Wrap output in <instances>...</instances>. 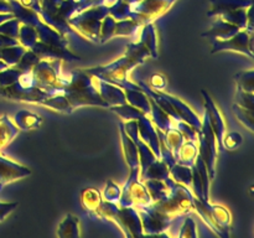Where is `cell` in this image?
I'll use <instances>...</instances> for the list:
<instances>
[{
    "label": "cell",
    "mask_w": 254,
    "mask_h": 238,
    "mask_svg": "<svg viewBox=\"0 0 254 238\" xmlns=\"http://www.w3.org/2000/svg\"><path fill=\"white\" fill-rule=\"evenodd\" d=\"M150 57L148 50L141 42L133 41L127 47V52L123 57L116 60L107 66L96 67V68L87 69V73L104 79V81L118 83V82L128 79V74L134 67L144 63L145 59Z\"/></svg>",
    "instance_id": "6da1fadb"
},
{
    "label": "cell",
    "mask_w": 254,
    "mask_h": 238,
    "mask_svg": "<svg viewBox=\"0 0 254 238\" xmlns=\"http://www.w3.org/2000/svg\"><path fill=\"white\" fill-rule=\"evenodd\" d=\"M73 109L83 106H98L108 108L94 86V77L87 72H71V82L61 89Z\"/></svg>",
    "instance_id": "7a4b0ae2"
},
{
    "label": "cell",
    "mask_w": 254,
    "mask_h": 238,
    "mask_svg": "<svg viewBox=\"0 0 254 238\" xmlns=\"http://www.w3.org/2000/svg\"><path fill=\"white\" fill-rule=\"evenodd\" d=\"M109 14V6L107 5H94L87 7L67 19L71 27L76 29L79 34L93 42H99L101 25L104 16Z\"/></svg>",
    "instance_id": "3957f363"
},
{
    "label": "cell",
    "mask_w": 254,
    "mask_h": 238,
    "mask_svg": "<svg viewBox=\"0 0 254 238\" xmlns=\"http://www.w3.org/2000/svg\"><path fill=\"white\" fill-rule=\"evenodd\" d=\"M102 218L113 221L127 237L144 236L140 216L134 207H121L118 203L102 202Z\"/></svg>",
    "instance_id": "277c9868"
},
{
    "label": "cell",
    "mask_w": 254,
    "mask_h": 238,
    "mask_svg": "<svg viewBox=\"0 0 254 238\" xmlns=\"http://www.w3.org/2000/svg\"><path fill=\"white\" fill-rule=\"evenodd\" d=\"M150 207L156 212L174 220L176 217L192 212L193 193L190 188L176 182L168 198L153 202Z\"/></svg>",
    "instance_id": "5b68a950"
},
{
    "label": "cell",
    "mask_w": 254,
    "mask_h": 238,
    "mask_svg": "<svg viewBox=\"0 0 254 238\" xmlns=\"http://www.w3.org/2000/svg\"><path fill=\"white\" fill-rule=\"evenodd\" d=\"M193 211L205 221L206 226L220 237H230L232 216L231 212L220 205H212L210 201H201L193 196Z\"/></svg>",
    "instance_id": "8992f818"
},
{
    "label": "cell",
    "mask_w": 254,
    "mask_h": 238,
    "mask_svg": "<svg viewBox=\"0 0 254 238\" xmlns=\"http://www.w3.org/2000/svg\"><path fill=\"white\" fill-rule=\"evenodd\" d=\"M175 1L176 0H141L129 4V19L140 22L141 25L154 22L156 19L163 16Z\"/></svg>",
    "instance_id": "52a82bcc"
},
{
    "label": "cell",
    "mask_w": 254,
    "mask_h": 238,
    "mask_svg": "<svg viewBox=\"0 0 254 238\" xmlns=\"http://www.w3.org/2000/svg\"><path fill=\"white\" fill-rule=\"evenodd\" d=\"M118 205L121 207H134L135 210H143L153 205V200L145 183L139 178H135V180L127 181L126 185L123 186Z\"/></svg>",
    "instance_id": "ba28073f"
},
{
    "label": "cell",
    "mask_w": 254,
    "mask_h": 238,
    "mask_svg": "<svg viewBox=\"0 0 254 238\" xmlns=\"http://www.w3.org/2000/svg\"><path fill=\"white\" fill-rule=\"evenodd\" d=\"M212 54L220 51H236L245 54L253 59V34H250L246 30H241L235 36L227 40H213Z\"/></svg>",
    "instance_id": "9c48e42d"
},
{
    "label": "cell",
    "mask_w": 254,
    "mask_h": 238,
    "mask_svg": "<svg viewBox=\"0 0 254 238\" xmlns=\"http://www.w3.org/2000/svg\"><path fill=\"white\" fill-rule=\"evenodd\" d=\"M0 97L12 99V101L41 104V102L49 97V93L39 87L24 88L17 82H15L14 84H10V86L0 87Z\"/></svg>",
    "instance_id": "30bf717a"
},
{
    "label": "cell",
    "mask_w": 254,
    "mask_h": 238,
    "mask_svg": "<svg viewBox=\"0 0 254 238\" xmlns=\"http://www.w3.org/2000/svg\"><path fill=\"white\" fill-rule=\"evenodd\" d=\"M201 94H202L203 99H205V107H206L205 114L207 116L211 128H212L213 133H215L216 135L218 151H223L225 150V148H223V136H225V133H226L225 119H223L220 109H218V107L216 106L215 101H213L212 97L208 94V92L205 91V89H201Z\"/></svg>",
    "instance_id": "8fae6325"
},
{
    "label": "cell",
    "mask_w": 254,
    "mask_h": 238,
    "mask_svg": "<svg viewBox=\"0 0 254 238\" xmlns=\"http://www.w3.org/2000/svg\"><path fill=\"white\" fill-rule=\"evenodd\" d=\"M150 206L143 210H138L144 235H166V231L169 230L174 220L156 212Z\"/></svg>",
    "instance_id": "7c38bea8"
},
{
    "label": "cell",
    "mask_w": 254,
    "mask_h": 238,
    "mask_svg": "<svg viewBox=\"0 0 254 238\" xmlns=\"http://www.w3.org/2000/svg\"><path fill=\"white\" fill-rule=\"evenodd\" d=\"M116 84L121 87V88H123L124 93H126L127 103L133 106L134 108L139 109L141 113H144L146 117L150 118V98H149L145 92H143V89L138 84L133 83L129 79H124V81L118 82Z\"/></svg>",
    "instance_id": "4fadbf2b"
},
{
    "label": "cell",
    "mask_w": 254,
    "mask_h": 238,
    "mask_svg": "<svg viewBox=\"0 0 254 238\" xmlns=\"http://www.w3.org/2000/svg\"><path fill=\"white\" fill-rule=\"evenodd\" d=\"M119 131H121V141L122 148H123L124 158H126L127 164H128L129 166V170H130L128 181L135 180V178H139V173H140L138 148H136L134 141L129 138V135L126 133V130H124L123 123L119 124Z\"/></svg>",
    "instance_id": "5bb4252c"
},
{
    "label": "cell",
    "mask_w": 254,
    "mask_h": 238,
    "mask_svg": "<svg viewBox=\"0 0 254 238\" xmlns=\"http://www.w3.org/2000/svg\"><path fill=\"white\" fill-rule=\"evenodd\" d=\"M31 175V170L19 163L0 156V190L5 185Z\"/></svg>",
    "instance_id": "9a60e30c"
},
{
    "label": "cell",
    "mask_w": 254,
    "mask_h": 238,
    "mask_svg": "<svg viewBox=\"0 0 254 238\" xmlns=\"http://www.w3.org/2000/svg\"><path fill=\"white\" fill-rule=\"evenodd\" d=\"M94 86H96L99 96L107 103L108 108L109 107L121 106V104L127 103L126 93H124L123 88H121L117 84L94 77Z\"/></svg>",
    "instance_id": "2e32d148"
},
{
    "label": "cell",
    "mask_w": 254,
    "mask_h": 238,
    "mask_svg": "<svg viewBox=\"0 0 254 238\" xmlns=\"http://www.w3.org/2000/svg\"><path fill=\"white\" fill-rule=\"evenodd\" d=\"M135 120L138 121L139 135H140L141 140L148 144V146L155 154L156 158L160 159V141H159L158 133H156L155 126L153 125L151 119L144 113H140Z\"/></svg>",
    "instance_id": "e0dca14e"
},
{
    "label": "cell",
    "mask_w": 254,
    "mask_h": 238,
    "mask_svg": "<svg viewBox=\"0 0 254 238\" xmlns=\"http://www.w3.org/2000/svg\"><path fill=\"white\" fill-rule=\"evenodd\" d=\"M31 51L35 55L39 56L40 60H47V61H52V60H66V61H77L79 60L78 56L72 54L68 49H61V47L50 46V45L44 44V42L37 40L36 44L32 46Z\"/></svg>",
    "instance_id": "ac0fdd59"
},
{
    "label": "cell",
    "mask_w": 254,
    "mask_h": 238,
    "mask_svg": "<svg viewBox=\"0 0 254 238\" xmlns=\"http://www.w3.org/2000/svg\"><path fill=\"white\" fill-rule=\"evenodd\" d=\"M160 93H161V96H163L164 98H165L166 101L171 104V107L175 109L176 113L179 114V117H180V118L183 119L185 123H188L189 125L192 126L196 131L201 130V124H202V120L198 118L197 114H196L195 112H193L192 109H191L190 107L185 103V102H183L181 99H179L178 97H175V96L164 93L163 91H161Z\"/></svg>",
    "instance_id": "d6986e66"
},
{
    "label": "cell",
    "mask_w": 254,
    "mask_h": 238,
    "mask_svg": "<svg viewBox=\"0 0 254 238\" xmlns=\"http://www.w3.org/2000/svg\"><path fill=\"white\" fill-rule=\"evenodd\" d=\"M32 27L36 30L39 41L44 42V44L46 45H50V46L61 47V49H67V46H68V40H67V37H64V35L60 34L57 30H55L54 27L47 25L46 22L42 21L41 19H40Z\"/></svg>",
    "instance_id": "ffe728a7"
},
{
    "label": "cell",
    "mask_w": 254,
    "mask_h": 238,
    "mask_svg": "<svg viewBox=\"0 0 254 238\" xmlns=\"http://www.w3.org/2000/svg\"><path fill=\"white\" fill-rule=\"evenodd\" d=\"M102 197L101 192L97 188H84L81 192V203L87 213L92 218H102Z\"/></svg>",
    "instance_id": "44dd1931"
},
{
    "label": "cell",
    "mask_w": 254,
    "mask_h": 238,
    "mask_svg": "<svg viewBox=\"0 0 254 238\" xmlns=\"http://www.w3.org/2000/svg\"><path fill=\"white\" fill-rule=\"evenodd\" d=\"M238 31H241L240 27L235 26V25L230 24L227 21H223L220 17H216L212 26L210 27V30L203 32L202 37L210 39V41H213V40L221 41V40H227L230 37L235 36Z\"/></svg>",
    "instance_id": "7402d4cb"
},
{
    "label": "cell",
    "mask_w": 254,
    "mask_h": 238,
    "mask_svg": "<svg viewBox=\"0 0 254 238\" xmlns=\"http://www.w3.org/2000/svg\"><path fill=\"white\" fill-rule=\"evenodd\" d=\"M253 0H211L208 16H220L221 14L241 9V7L252 6Z\"/></svg>",
    "instance_id": "603a6c76"
},
{
    "label": "cell",
    "mask_w": 254,
    "mask_h": 238,
    "mask_svg": "<svg viewBox=\"0 0 254 238\" xmlns=\"http://www.w3.org/2000/svg\"><path fill=\"white\" fill-rule=\"evenodd\" d=\"M136 41L141 42L146 47L151 59H158V37H156V29L154 26V22L144 24L141 26Z\"/></svg>",
    "instance_id": "cb8c5ba5"
},
{
    "label": "cell",
    "mask_w": 254,
    "mask_h": 238,
    "mask_svg": "<svg viewBox=\"0 0 254 238\" xmlns=\"http://www.w3.org/2000/svg\"><path fill=\"white\" fill-rule=\"evenodd\" d=\"M56 236L60 238H78L81 237V223L77 216L67 213L57 227Z\"/></svg>",
    "instance_id": "d4e9b609"
},
{
    "label": "cell",
    "mask_w": 254,
    "mask_h": 238,
    "mask_svg": "<svg viewBox=\"0 0 254 238\" xmlns=\"http://www.w3.org/2000/svg\"><path fill=\"white\" fill-rule=\"evenodd\" d=\"M143 182L145 183L153 202H158V201L168 198L173 191L174 185L176 183L174 180L169 181V182L163 180H145Z\"/></svg>",
    "instance_id": "484cf974"
},
{
    "label": "cell",
    "mask_w": 254,
    "mask_h": 238,
    "mask_svg": "<svg viewBox=\"0 0 254 238\" xmlns=\"http://www.w3.org/2000/svg\"><path fill=\"white\" fill-rule=\"evenodd\" d=\"M198 155V145L197 141H191V140H185L181 146L179 148L178 153L175 155L176 163L181 164V165L189 166V168H192L195 165L196 158Z\"/></svg>",
    "instance_id": "4316f807"
},
{
    "label": "cell",
    "mask_w": 254,
    "mask_h": 238,
    "mask_svg": "<svg viewBox=\"0 0 254 238\" xmlns=\"http://www.w3.org/2000/svg\"><path fill=\"white\" fill-rule=\"evenodd\" d=\"M140 181L145 180H163V181H171L173 178L170 175V170L166 163L161 159H156L150 166L145 170V173L139 178Z\"/></svg>",
    "instance_id": "83f0119b"
},
{
    "label": "cell",
    "mask_w": 254,
    "mask_h": 238,
    "mask_svg": "<svg viewBox=\"0 0 254 238\" xmlns=\"http://www.w3.org/2000/svg\"><path fill=\"white\" fill-rule=\"evenodd\" d=\"M149 98H150V104H151L150 119L153 123H155L156 128L161 129L163 131L168 130V129L170 128H176V125H178V123L180 120L178 121L175 120V119L171 118L169 114H166L165 112H164L163 109H161L160 107L154 102V99L151 98V97H149Z\"/></svg>",
    "instance_id": "f1b7e54d"
},
{
    "label": "cell",
    "mask_w": 254,
    "mask_h": 238,
    "mask_svg": "<svg viewBox=\"0 0 254 238\" xmlns=\"http://www.w3.org/2000/svg\"><path fill=\"white\" fill-rule=\"evenodd\" d=\"M44 119L36 113H32V112L26 111V109H22V111L17 112L14 116V121L15 125L20 129V130H35V129L39 128L42 124Z\"/></svg>",
    "instance_id": "f546056e"
},
{
    "label": "cell",
    "mask_w": 254,
    "mask_h": 238,
    "mask_svg": "<svg viewBox=\"0 0 254 238\" xmlns=\"http://www.w3.org/2000/svg\"><path fill=\"white\" fill-rule=\"evenodd\" d=\"M20 129L11 121L7 116L0 118V150L6 148L17 136Z\"/></svg>",
    "instance_id": "4dcf8cb0"
},
{
    "label": "cell",
    "mask_w": 254,
    "mask_h": 238,
    "mask_svg": "<svg viewBox=\"0 0 254 238\" xmlns=\"http://www.w3.org/2000/svg\"><path fill=\"white\" fill-rule=\"evenodd\" d=\"M143 25L140 22H136L131 19H124V20H117L116 21V29H114L113 37H133V39H138L139 31H140Z\"/></svg>",
    "instance_id": "1f68e13d"
},
{
    "label": "cell",
    "mask_w": 254,
    "mask_h": 238,
    "mask_svg": "<svg viewBox=\"0 0 254 238\" xmlns=\"http://www.w3.org/2000/svg\"><path fill=\"white\" fill-rule=\"evenodd\" d=\"M170 175L175 182L181 183L191 190V182H192V169L189 166L181 165V164L175 163L173 166L169 168Z\"/></svg>",
    "instance_id": "d6a6232c"
},
{
    "label": "cell",
    "mask_w": 254,
    "mask_h": 238,
    "mask_svg": "<svg viewBox=\"0 0 254 238\" xmlns=\"http://www.w3.org/2000/svg\"><path fill=\"white\" fill-rule=\"evenodd\" d=\"M41 106L50 107V108L55 109V111L62 112V113H72L74 111L73 107L71 106L69 101L64 93H56L52 96L47 97L45 101L41 102Z\"/></svg>",
    "instance_id": "836d02e7"
},
{
    "label": "cell",
    "mask_w": 254,
    "mask_h": 238,
    "mask_svg": "<svg viewBox=\"0 0 254 238\" xmlns=\"http://www.w3.org/2000/svg\"><path fill=\"white\" fill-rule=\"evenodd\" d=\"M163 140L165 143V145L168 146L169 150L173 153L174 158H175L176 153H178L179 148L181 146V144L186 140L184 134L179 130L178 128H170L168 130L163 131Z\"/></svg>",
    "instance_id": "e575fe53"
},
{
    "label": "cell",
    "mask_w": 254,
    "mask_h": 238,
    "mask_svg": "<svg viewBox=\"0 0 254 238\" xmlns=\"http://www.w3.org/2000/svg\"><path fill=\"white\" fill-rule=\"evenodd\" d=\"M26 50L27 49H25L20 44L14 45V46L2 47V49H0V60H2L9 67H12L20 61Z\"/></svg>",
    "instance_id": "d590c367"
},
{
    "label": "cell",
    "mask_w": 254,
    "mask_h": 238,
    "mask_svg": "<svg viewBox=\"0 0 254 238\" xmlns=\"http://www.w3.org/2000/svg\"><path fill=\"white\" fill-rule=\"evenodd\" d=\"M37 32L36 30L32 26L26 24H20L19 27V35H17V41L20 45L25 47L27 50H31L32 46L36 44L37 41Z\"/></svg>",
    "instance_id": "8d00e7d4"
},
{
    "label": "cell",
    "mask_w": 254,
    "mask_h": 238,
    "mask_svg": "<svg viewBox=\"0 0 254 238\" xmlns=\"http://www.w3.org/2000/svg\"><path fill=\"white\" fill-rule=\"evenodd\" d=\"M236 83H237V89L245 92H251L253 93L254 91V71H243L236 74Z\"/></svg>",
    "instance_id": "74e56055"
},
{
    "label": "cell",
    "mask_w": 254,
    "mask_h": 238,
    "mask_svg": "<svg viewBox=\"0 0 254 238\" xmlns=\"http://www.w3.org/2000/svg\"><path fill=\"white\" fill-rule=\"evenodd\" d=\"M233 113L236 114V117L238 118V120L246 126L250 131L254 130L253 126V111L252 109L245 108V107L240 106V104L235 103L233 104Z\"/></svg>",
    "instance_id": "f35d334b"
},
{
    "label": "cell",
    "mask_w": 254,
    "mask_h": 238,
    "mask_svg": "<svg viewBox=\"0 0 254 238\" xmlns=\"http://www.w3.org/2000/svg\"><path fill=\"white\" fill-rule=\"evenodd\" d=\"M116 21L117 20L111 14L104 16V19L102 20L101 35H99V42L101 44H104V42H107L113 37L114 29H116Z\"/></svg>",
    "instance_id": "ab89813d"
},
{
    "label": "cell",
    "mask_w": 254,
    "mask_h": 238,
    "mask_svg": "<svg viewBox=\"0 0 254 238\" xmlns=\"http://www.w3.org/2000/svg\"><path fill=\"white\" fill-rule=\"evenodd\" d=\"M39 61L40 59L37 55H35L31 50H26L25 54L22 55L21 59H20V61L12 67H15V68L20 72H27V71H31V69L35 67V64H36Z\"/></svg>",
    "instance_id": "60d3db41"
},
{
    "label": "cell",
    "mask_w": 254,
    "mask_h": 238,
    "mask_svg": "<svg viewBox=\"0 0 254 238\" xmlns=\"http://www.w3.org/2000/svg\"><path fill=\"white\" fill-rule=\"evenodd\" d=\"M20 20L16 17H11L9 20H5L0 24V34L5 35V36L12 37V39L17 40V35H19V27H20Z\"/></svg>",
    "instance_id": "b9f144b4"
},
{
    "label": "cell",
    "mask_w": 254,
    "mask_h": 238,
    "mask_svg": "<svg viewBox=\"0 0 254 238\" xmlns=\"http://www.w3.org/2000/svg\"><path fill=\"white\" fill-rule=\"evenodd\" d=\"M197 232H196V223L192 220V217H190V213L186 215L184 217L183 222H181L180 228H179L178 237H197Z\"/></svg>",
    "instance_id": "7bdbcfd3"
},
{
    "label": "cell",
    "mask_w": 254,
    "mask_h": 238,
    "mask_svg": "<svg viewBox=\"0 0 254 238\" xmlns=\"http://www.w3.org/2000/svg\"><path fill=\"white\" fill-rule=\"evenodd\" d=\"M121 195L122 188L119 187V185L114 183L113 181H108L106 185V188L103 191V200L112 203H118Z\"/></svg>",
    "instance_id": "ee69618b"
},
{
    "label": "cell",
    "mask_w": 254,
    "mask_h": 238,
    "mask_svg": "<svg viewBox=\"0 0 254 238\" xmlns=\"http://www.w3.org/2000/svg\"><path fill=\"white\" fill-rule=\"evenodd\" d=\"M21 72L17 71L15 67H7V68L0 71V87H6L14 84L19 78Z\"/></svg>",
    "instance_id": "f6af8a7d"
},
{
    "label": "cell",
    "mask_w": 254,
    "mask_h": 238,
    "mask_svg": "<svg viewBox=\"0 0 254 238\" xmlns=\"http://www.w3.org/2000/svg\"><path fill=\"white\" fill-rule=\"evenodd\" d=\"M242 144V135L237 131H231L223 136V148L227 150H236Z\"/></svg>",
    "instance_id": "bcb514c9"
},
{
    "label": "cell",
    "mask_w": 254,
    "mask_h": 238,
    "mask_svg": "<svg viewBox=\"0 0 254 238\" xmlns=\"http://www.w3.org/2000/svg\"><path fill=\"white\" fill-rule=\"evenodd\" d=\"M253 98L254 94L251 93V92H245L241 91V89H237L235 103L240 104V106L245 107V108L252 109L253 111Z\"/></svg>",
    "instance_id": "7dc6e473"
},
{
    "label": "cell",
    "mask_w": 254,
    "mask_h": 238,
    "mask_svg": "<svg viewBox=\"0 0 254 238\" xmlns=\"http://www.w3.org/2000/svg\"><path fill=\"white\" fill-rule=\"evenodd\" d=\"M150 84L154 91L161 92L168 87V79L161 73H155L150 77Z\"/></svg>",
    "instance_id": "c3c4849f"
},
{
    "label": "cell",
    "mask_w": 254,
    "mask_h": 238,
    "mask_svg": "<svg viewBox=\"0 0 254 238\" xmlns=\"http://www.w3.org/2000/svg\"><path fill=\"white\" fill-rule=\"evenodd\" d=\"M16 207L17 202H0V222L4 221Z\"/></svg>",
    "instance_id": "681fc988"
},
{
    "label": "cell",
    "mask_w": 254,
    "mask_h": 238,
    "mask_svg": "<svg viewBox=\"0 0 254 238\" xmlns=\"http://www.w3.org/2000/svg\"><path fill=\"white\" fill-rule=\"evenodd\" d=\"M17 1H19L22 6L27 7V9L37 12V15L42 11L41 0H17Z\"/></svg>",
    "instance_id": "f907efd6"
},
{
    "label": "cell",
    "mask_w": 254,
    "mask_h": 238,
    "mask_svg": "<svg viewBox=\"0 0 254 238\" xmlns=\"http://www.w3.org/2000/svg\"><path fill=\"white\" fill-rule=\"evenodd\" d=\"M0 12L1 14L11 12V6H10L9 1H6V0H0Z\"/></svg>",
    "instance_id": "816d5d0a"
},
{
    "label": "cell",
    "mask_w": 254,
    "mask_h": 238,
    "mask_svg": "<svg viewBox=\"0 0 254 238\" xmlns=\"http://www.w3.org/2000/svg\"><path fill=\"white\" fill-rule=\"evenodd\" d=\"M7 64L5 63L4 61H2V60H0V71H2V69H5V68H7Z\"/></svg>",
    "instance_id": "f5cc1de1"
},
{
    "label": "cell",
    "mask_w": 254,
    "mask_h": 238,
    "mask_svg": "<svg viewBox=\"0 0 254 238\" xmlns=\"http://www.w3.org/2000/svg\"><path fill=\"white\" fill-rule=\"evenodd\" d=\"M71 1H73L74 4H77V1H78V0H71Z\"/></svg>",
    "instance_id": "db71d44e"
},
{
    "label": "cell",
    "mask_w": 254,
    "mask_h": 238,
    "mask_svg": "<svg viewBox=\"0 0 254 238\" xmlns=\"http://www.w3.org/2000/svg\"><path fill=\"white\" fill-rule=\"evenodd\" d=\"M6 1H10V0H6Z\"/></svg>",
    "instance_id": "11a10c76"
}]
</instances>
